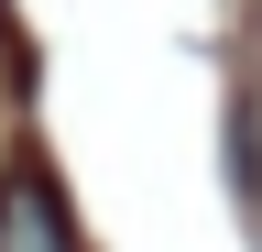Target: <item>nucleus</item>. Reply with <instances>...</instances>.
<instances>
[{"label": "nucleus", "mask_w": 262, "mask_h": 252, "mask_svg": "<svg viewBox=\"0 0 262 252\" xmlns=\"http://www.w3.org/2000/svg\"><path fill=\"white\" fill-rule=\"evenodd\" d=\"M0 252H77L66 198H55L44 165H11V176H0Z\"/></svg>", "instance_id": "1"}]
</instances>
